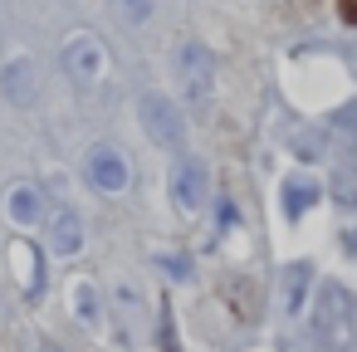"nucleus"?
<instances>
[{
    "mask_svg": "<svg viewBox=\"0 0 357 352\" xmlns=\"http://www.w3.org/2000/svg\"><path fill=\"white\" fill-rule=\"evenodd\" d=\"M176 74H181V84H186V93H191V98H206V89H211V74H215V64H211V49H206L201 40H186V45L176 49Z\"/></svg>",
    "mask_w": 357,
    "mask_h": 352,
    "instance_id": "obj_5",
    "label": "nucleus"
},
{
    "mask_svg": "<svg viewBox=\"0 0 357 352\" xmlns=\"http://www.w3.org/2000/svg\"><path fill=\"white\" fill-rule=\"evenodd\" d=\"M172 196H176V206H181L186 215H196V211L206 206L211 176H206V167H201L196 157H181V162H176V171H172Z\"/></svg>",
    "mask_w": 357,
    "mask_h": 352,
    "instance_id": "obj_4",
    "label": "nucleus"
},
{
    "mask_svg": "<svg viewBox=\"0 0 357 352\" xmlns=\"http://www.w3.org/2000/svg\"><path fill=\"white\" fill-rule=\"evenodd\" d=\"M342 20H352V25H357V0H342Z\"/></svg>",
    "mask_w": 357,
    "mask_h": 352,
    "instance_id": "obj_13",
    "label": "nucleus"
},
{
    "mask_svg": "<svg viewBox=\"0 0 357 352\" xmlns=\"http://www.w3.org/2000/svg\"><path fill=\"white\" fill-rule=\"evenodd\" d=\"M84 171H89V181H93L103 196H123V191H128V181H132V167H128V157H123L118 147H108V142L89 147V157H84Z\"/></svg>",
    "mask_w": 357,
    "mask_h": 352,
    "instance_id": "obj_3",
    "label": "nucleus"
},
{
    "mask_svg": "<svg viewBox=\"0 0 357 352\" xmlns=\"http://www.w3.org/2000/svg\"><path fill=\"white\" fill-rule=\"evenodd\" d=\"M118 6H123V15H128L132 25H142V20L152 15V0H118Z\"/></svg>",
    "mask_w": 357,
    "mask_h": 352,
    "instance_id": "obj_12",
    "label": "nucleus"
},
{
    "mask_svg": "<svg viewBox=\"0 0 357 352\" xmlns=\"http://www.w3.org/2000/svg\"><path fill=\"white\" fill-rule=\"evenodd\" d=\"M64 74L79 84V89H98L103 79H108V49H103V40L93 35V30H74L69 40H64Z\"/></svg>",
    "mask_w": 357,
    "mask_h": 352,
    "instance_id": "obj_1",
    "label": "nucleus"
},
{
    "mask_svg": "<svg viewBox=\"0 0 357 352\" xmlns=\"http://www.w3.org/2000/svg\"><path fill=\"white\" fill-rule=\"evenodd\" d=\"M6 211H10L15 225H40V215H45V196H40L35 186H10Z\"/></svg>",
    "mask_w": 357,
    "mask_h": 352,
    "instance_id": "obj_8",
    "label": "nucleus"
},
{
    "mask_svg": "<svg viewBox=\"0 0 357 352\" xmlns=\"http://www.w3.org/2000/svg\"><path fill=\"white\" fill-rule=\"evenodd\" d=\"M137 113H142V128H147V137H152L157 147H167V152L181 147L186 123H181V113H176L172 98H162V93H142V98H137Z\"/></svg>",
    "mask_w": 357,
    "mask_h": 352,
    "instance_id": "obj_2",
    "label": "nucleus"
},
{
    "mask_svg": "<svg viewBox=\"0 0 357 352\" xmlns=\"http://www.w3.org/2000/svg\"><path fill=\"white\" fill-rule=\"evenodd\" d=\"M303 293H308V264H289L284 269V313H303Z\"/></svg>",
    "mask_w": 357,
    "mask_h": 352,
    "instance_id": "obj_9",
    "label": "nucleus"
},
{
    "mask_svg": "<svg viewBox=\"0 0 357 352\" xmlns=\"http://www.w3.org/2000/svg\"><path fill=\"white\" fill-rule=\"evenodd\" d=\"M0 89H6V98L15 103V108H30L35 103V93H40V79H35V64L20 54V59H10L6 69H0Z\"/></svg>",
    "mask_w": 357,
    "mask_h": 352,
    "instance_id": "obj_6",
    "label": "nucleus"
},
{
    "mask_svg": "<svg viewBox=\"0 0 357 352\" xmlns=\"http://www.w3.org/2000/svg\"><path fill=\"white\" fill-rule=\"evenodd\" d=\"M74 308H79V318H98V298H93V289L84 284V289H74Z\"/></svg>",
    "mask_w": 357,
    "mask_h": 352,
    "instance_id": "obj_11",
    "label": "nucleus"
},
{
    "mask_svg": "<svg viewBox=\"0 0 357 352\" xmlns=\"http://www.w3.org/2000/svg\"><path fill=\"white\" fill-rule=\"evenodd\" d=\"M313 201H318V186H313V181H289V186H284V215H289V220H298Z\"/></svg>",
    "mask_w": 357,
    "mask_h": 352,
    "instance_id": "obj_10",
    "label": "nucleus"
},
{
    "mask_svg": "<svg viewBox=\"0 0 357 352\" xmlns=\"http://www.w3.org/2000/svg\"><path fill=\"white\" fill-rule=\"evenodd\" d=\"M79 245H84V220L69 206H54L50 211V250L54 254H74Z\"/></svg>",
    "mask_w": 357,
    "mask_h": 352,
    "instance_id": "obj_7",
    "label": "nucleus"
}]
</instances>
